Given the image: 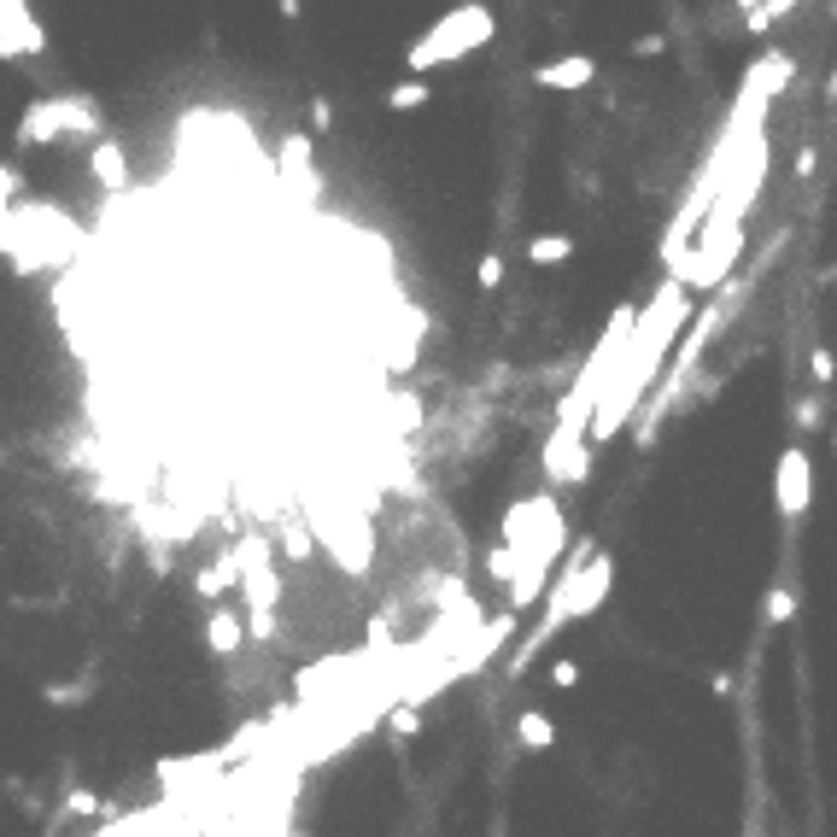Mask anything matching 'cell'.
<instances>
[{"label":"cell","mask_w":837,"mask_h":837,"mask_svg":"<svg viewBox=\"0 0 837 837\" xmlns=\"http://www.w3.org/2000/svg\"><path fill=\"white\" fill-rule=\"evenodd\" d=\"M750 837H762V831H755V826H750Z\"/></svg>","instance_id":"obj_19"},{"label":"cell","mask_w":837,"mask_h":837,"mask_svg":"<svg viewBox=\"0 0 837 837\" xmlns=\"http://www.w3.org/2000/svg\"><path fill=\"white\" fill-rule=\"evenodd\" d=\"M790 609H796V591H790V586H773L762 616H767V627H785V621H790Z\"/></svg>","instance_id":"obj_12"},{"label":"cell","mask_w":837,"mask_h":837,"mask_svg":"<svg viewBox=\"0 0 837 837\" xmlns=\"http://www.w3.org/2000/svg\"><path fill=\"white\" fill-rule=\"evenodd\" d=\"M808 370H814V381L826 386V381H831V352H814V358H808Z\"/></svg>","instance_id":"obj_16"},{"label":"cell","mask_w":837,"mask_h":837,"mask_svg":"<svg viewBox=\"0 0 837 837\" xmlns=\"http://www.w3.org/2000/svg\"><path fill=\"white\" fill-rule=\"evenodd\" d=\"M42 24L24 12V7H7V59H18V53H42Z\"/></svg>","instance_id":"obj_7"},{"label":"cell","mask_w":837,"mask_h":837,"mask_svg":"<svg viewBox=\"0 0 837 837\" xmlns=\"http://www.w3.org/2000/svg\"><path fill=\"white\" fill-rule=\"evenodd\" d=\"M206 644H211V657H235V650H240V616H235V609H211Z\"/></svg>","instance_id":"obj_8"},{"label":"cell","mask_w":837,"mask_h":837,"mask_svg":"<svg viewBox=\"0 0 837 837\" xmlns=\"http://www.w3.org/2000/svg\"><path fill=\"white\" fill-rule=\"evenodd\" d=\"M773 498H779V516L796 527V516L808 509V452H803V445H785L779 480H773Z\"/></svg>","instance_id":"obj_4"},{"label":"cell","mask_w":837,"mask_h":837,"mask_svg":"<svg viewBox=\"0 0 837 837\" xmlns=\"http://www.w3.org/2000/svg\"><path fill=\"white\" fill-rule=\"evenodd\" d=\"M568 252H575V240H568V235H534V240H527V258L545 264V270H550V264H562Z\"/></svg>","instance_id":"obj_10"},{"label":"cell","mask_w":837,"mask_h":837,"mask_svg":"<svg viewBox=\"0 0 837 837\" xmlns=\"http://www.w3.org/2000/svg\"><path fill=\"white\" fill-rule=\"evenodd\" d=\"M416 726H422V714H416L411 703H404V709H393V732H404V738H411Z\"/></svg>","instance_id":"obj_14"},{"label":"cell","mask_w":837,"mask_h":837,"mask_svg":"<svg viewBox=\"0 0 837 837\" xmlns=\"http://www.w3.org/2000/svg\"><path fill=\"white\" fill-rule=\"evenodd\" d=\"M475 281H480L486 293H493L498 281H504V258H498V252H486V258H480V270H475Z\"/></svg>","instance_id":"obj_13"},{"label":"cell","mask_w":837,"mask_h":837,"mask_svg":"<svg viewBox=\"0 0 837 837\" xmlns=\"http://www.w3.org/2000/svg\"><path fill=\"white\" fill-rule=\"evenodd\" d=\"M516 738H521L527 750H550V744H557V726H550L545 709H527L521 721H516Z\"/></svg>","instance_id":"obj_9"},{"label":"cell","mask_w":837,"mask_h":837,"mask_svg":"<svg viewBox=\"0 0 837 837\" xmlns=\"http://www.w3.org/2000/svg\"><path fill=\"white\" fill-rule=\"evenodd\" d=\"M89 165H94V182H100L106 194H124V188H130V158H124V147H117V141H100Z\"/></svg>","instance_id":"obj_6"},{"label":"cell","mask_w":837,"mask_h":837,"mask_svg":"<svg viewBox=\"0 0 837 837\" xmlns=\"http://www.w3.org/2000/svg\"><path fill=\"white\" fill-rule=\"evenodd\" d=\"M831 452H837V434H831Z\"/></svg>","instance_id":"obj_20"},{"label":"cell","mask_w":837,"mask_h":837,"mask_svg":"<svg viewBox=\"0 0 837 837\" xmlns=\"http://www.w3.org/2000/svg\"><path fill=\"white\" fill-rule=\"evenodd\" d=\"M386 106H393V112H416V106H427V83H393V89H386Z\"/></svg>","instance_id":"obj_11"},{"label":"cell","mask_w":837,"mask_h":837,"mask_svg":"<svg viewBox=\"0 0 837 837\" xmlns=\"http://www.w3.org/2000/svg\"><path fill=\"white\" fill-rule=\"evenodd\" d=\"M65 130H83V135H94L100 130V117H94V106L89 100H76V94H59V100H35V106L24 112V135L30 147H42V141H53V135H65Z\"/></svg>","instance_id":"obj_3"},{"label":"cell","mask_w":837,"mask_h":837,"mask_svg":"<svg viewBox=\"0 0 837 837\" xmlns=\"http://www.w3.org/2000/svg\"><path fill=\"white\" fill-rule=\"evenodd\" d=\"M738 252H744V223H732L726 211H714L709 223H703V240L685 252V264H680V281L691 293L698 288H714L732 264H738Z\"/></svg>","instance_id":"obj_2"},{"label":"cell","mask_w":837,"mask_h":837,"mask_svg":"<svg viewBox=\"0 0 837 837\" xmlns=\"http://www.w3.org/2000/svg\"><path fill=\"white\" fill-rule=\"evenodd\" d=\"M288 837H304V831H288Z\"/></svg>","instance_id":"obj_21"},{"label":"cell","mask_w":837,"mask_h":837,"mask_svg":"<svg viewBox=\"0 0 837 837\" xmlns=\"http://www.w3.org/2000/svg\"><path fill=\"white\" fill-rule=\"evenodd\" d=\"M575 680H580V668H575V662H557V668H550V685H562V691H568Z\"/></svg>","instance_id":"obj_15"},{"label":"cell","mask_w":837,"mask_h":837,"mask_svg":"<svg viewBox=\"0 0 837 837\" xmlns=\"http://www.w3.org/2000/svg\"><path fill=\"white\" fill-rule=\"evenodd\" d=\"M539 76V89H557V94H575V89H586L591 76H598V65H591L586 53H575V59H557V65H539L534 71Z\"/></svg>","instance_id":"obj_5"},{"label":"cell","mask_w":837,"mask_h":837,"mask_svg":"<svg viewBox=\"0 0 837 837\" xmlns=\"http://www.w3.org/2000/svg\"><path fill=\"white\" fill-rule=\"evenodd\" d=\"M493 30L498 24H493V12H486V7H457L452 18H440V24L427 30L411 53H404V65H411V71H434L440 59H463V53H475L480 42H493Z\"/></svg>","instance_id":"obj_1"},{"label":"cell","mask_w":837,"mask_h":837,"mask_svg":"<svg viewBox=\"0 0 837 837\" xmlns=\"http://www.w3.org/2000/svg\"><path fill=\"white\" fill-rule=\"evenodd\" d=\"M65 808H71V814H94L100 803H94V796H89V790H71V796H65Z\"/></svg>","instance_id":"obj_17"},{"label":"cell","mask_w":837,"mask_h":837,"mask_svg":"<svg viewBox=\"0 0 837 837\" xmlns=\"http://www.w3.org/2000/svg\"><path fill=\"white\" fill-rule=\"evenodd\" d=\"M826 100H837V71H831V83H826Z\"/></svg>","instance_id":"obj_18"}]
</instances>
